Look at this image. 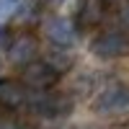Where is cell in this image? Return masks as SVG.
<instances>
[{
    "label": "cell",
    "instance_id": "1",
    "mask_svg": "<svg viewBox=\"0 0 129 129\" xmlns=\"http://www.w3.org/2000/svg\"><path fill=\"white\" fill-rule=\"evenodd\" d=\"M57 78H59V72L52 67L47 59L44 62L36 59V62H31V64L23 67V85H26V88H34V90L52 88V85L57 83Z\"/></svg>",
    "mask_w": 129,
    "mask_h": 129
},
{
    "label": "cell",
    "instance_id": "2",
    "mask_svg": "<svg viewBox=\"0 0 129 129\" xmlns=\"http://www.w3.org/2000/svg\"><path fill=\"white\" fill-rule=\"evenodd\" d=\"M90 49H93V54L101 57V59H114V57L126 54L129 39H126L124 34H119V31H106V34H101V36L90 44Z\"/></svg>",
    "mask_w": 129,
    "mask_h": 129
},
{
    "label": "cell",
    "instance_id": "3",
    "mask_svg": "<svg viewBox=\"0 0 129 129\" xmlns=\"http://www.w3.org/2000/svg\"><path fill=\"white\" fill-rule=\"evenodd\" d=\"M36 54H39V41L34 34H18L13 41L8 44V59L13 64H31L36 62Z\"/></svg>",
    "mask_w": 129,
    "mask_h": 129
},
{
    "label": "cell",
    "instance_id": "4",
    "mask_svg": "<svg viewBox=\"0 0 129 129\" xmlns=\"http://www.w3.org/2000/svg\"><path fill=\"white\" fill-rule=\"evenodd\" d=\"M31 109H34V114L44 116V119H54V116H64V114H70L72 101H70V98H64V95L41 93L39 98L31 101Z\"/></svg>",
    "mask_w": 129,
    "mask_h": 129
},
{
    "label": "cell",
    "instance_id": "5",
    "mask_svg": "<svg viewBox=\"0 0 129 129\" xmlns=\"http://www.w3.org/2000/svg\"><path fill=\"white\" fill-rule=\"evenodd\" d=\"M44 34L54 47H70L75 39H78V31H75V23L62 16H54L44 23Z\"/></svg>",
    "mask_w": 129,
    "mask_h": 129
},
{
    "label": "cell",
    "instance_id": "6",
    "mask_svg": "<svg viewBox=\"0 0 129 129\" xmlns=\"http://www.w3.org/2000/svg\"><path fill=\"white\" fill-rule=\"evenodd\" d=\"M129 106V88L124 85H111V88H106L98 101H95V111L98 114H114V111H121Z\"/></svg>",
    "mask_w": 129,
    "mask_h": 129
},
{
    "label": "cell",
    "instance_id": "7",
    "mask_svg": "<svg viewBox=\"0 0 129 129\" xmlns=\"http://www.w3.org/2000/svg\"><path fill=\"white\" fill-rule=\"evenodd\" d=\"M28 103V88L18 80H0V106L3 109H21Z\"/></svg>",
    "mask_w": 129,
    "mask_h": 129
},
{
    "label": "cell",
    "instance_id": "8",
    "mask_svg": "<svg viewBox=\"0 0 129 129\" xmlns=\"http://www.w3.org/2000/svg\"><path fill=\"white\" fill-rule=\"evenodd\" d=\"M103 18V3L101 0H80L78 5V26L80 28H93Z\"/></svg>",
    "mask_w": 129,
    "mask_h": 129
},
{
    "label": "cell",
    "instance_id": "9",
    "mask_svg": "<svg viewBox=\"0 0 129 129\" xmlns=\"http://www.w3.org/2000/svg\"><path fill=\"white\" fill-rule=\"evenodd\" d=\"M47 62H49L57 72H64V70L72 67V57L67 54V52H62V49H54V52H52V57H49Z\"/></svg>",
    "mask_w": 129,
    "mask_h": 129
},
{
    "label": "cell",
    "instance_id": "10",
    "mask_svg": "<svg viewBox=\"0 0 129 129\" xmlns=\"http://www.w3.org/2000/svg\"><path fill=\"white\" fill-rule=\"evenodd\" d=\"M18 5H21V0H0V8H3V10H13Z\"/></svg>",
    "mask_w": 129,
    "mask_h": 129
},
{
    "label": "cell",
    "instance_id": "11",
    "mask_svg": "<svg viewBox=\"0 0 129 129\" xmlns=\"http://www.w3.org/2000/svg\"><path fill=\"white\" fill-rule=\"evenodd\" d=\"M121 23L129 28V3H126V5H124V10H121Z\"/></svg>",
    "mask_w": 129,
    "mask_h": 129
},
{
    "label": "cell",
    "instance_id": "12",
    "mask_svg": "<svg viewBox=\"0 0 129 129\" xmlns=\"http://www.w3.org/2000/svg\"><path fill=\"white\" fill-rule=\"evenodd\" d=\"M5 41H8V34H5V31H0V47H3Z\"/></svg>",
    "mask_w": 129,
    "mask_h": 129
},
{
    "label": "cell",
    "instance_id": "13",
    "mask_svg": "<svg viewBox=\"0 0 129 129\" xmlns=\"http://www.w3.org/2000/svg\"><path fill=\"white\" fill-rule=\"evenodd\" d=\"M0 129H16V126H10V124H5L3 119H0Z\"/></svg>",
    "mask_w": 129,
    "mask_h": 129
},
{
    "label": "cell",
    "instance_id": "14",
    "mask_svg": "<svg viewBox=\"0 0 129 129\" xmlns=\"http://www.w3.org/2000/svg\"><path fill=\"white\" fill-rule=\"evenodd\" d=\"M101 3H116V0H101Z\"/></svg>",
    "mask_w": 129,
    "mask_h": 129
},
{
    "label": "cell",
    "instance_id": "15",
    "mask_svg": "<svg viewBox=\"0 0 129 129\" xmlns=\"http://www.w3.org/2000/svg\"><path fill=\"white\" fill-rule=\"evenodd\" d=\"M16 129H31V126H16Z\"/></svg>",
    "mask_w": 129,
    "mask_h": 129
},
{
    "label": "cell",
    "instance_id": "16",
    "mask_svg": "<svg viewBox=\"0 0 129 129\" xmlns=\"http://www.w3.org/2000/svg\"><path fill=\"white\" fill-rule=\"evenodd\" d=\"M49 3H62V0H49Z\"/></svg>",
    "mask_w": 129,
    "mask_h": 129
}]
</instances>
